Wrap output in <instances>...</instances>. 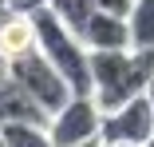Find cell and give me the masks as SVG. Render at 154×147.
<instances>
[{
  "mask_svg": "<svg viewBox=\"0 0 154 147\" xmlns=\"http://www.w3.org/2000/svg\"><path fill=\"white\" fill-rule=\"evenodd\" d=\"M142 147H154V135H150V139H146V143H142Z\"/></svg>",
  "mask_w": 154,
  "mask_h": 147,
  "instance_id": "obj_16",
  "label": "cell"
},
{
  "mask_svg": "<svg viewBox=\"0 0 154 147\" xmlns=\"http://www.w3.org/2000/svg\"><path fill=\"white\" fill-rule=\"evenodd\" d=\"M154 83V52L150 48H119L91 52V96L103 111H115L127 100L142 96Z\"/></svg>",
  "mask_w": 154,
  "mask_h": 147,
  "instance_id": "obj_1",
  "label": "cell"
},
{
  "mask_svg": "<svg viewBox=\"0 0 154 147\" xmlns=\"http://www.w3.org/2000/svg\"><path fill=\"white\" fill-rule=\"evenodd\" d=\"M32 20H36V48L67 76L75 96H91V48L79 40V32H71L51 8L32 12Z\"/></svg>",
  "mask_w": 154,
  "mask_h": 147,
  "instance_id": "obj_2",
  "label": "cell"
},
{
  "mask_svg": "<svg viewBox=\"0 0 154 147\" xmlns=\"http://www.w3.org/2000/svg\"><path fill=\"white\" fill-rule=\"evenodd\" d=\"M0 147H4V139H0Z\"/></svg>",
  "mask_w": 154,
  "mask_h": 147,
  "instance_id": "obj_18",
  "label": "cell"
},
{
  "mask_svg": "<svg viewBox=\"0 0 154 147\" xmlns=\"http://www.w3.org/2000/svg\"><path fill=\"white\" fill-rule=\"evenodd\" d=\"M75 147H99V139H91V143H75Z\"/></svg>",
  "mask_w": 154,
  "mask_h": 147,
  "instance_id": "obj_14",
  "label": "cell"
},
{
  "mask_svg": "<svg viewBox=\"0 0 154 147\" xmlns=\"http://www.w3.org/2000/svg\"><path fill=\"white\" fill-rule=\"evenodd\" d=\"M95 8L99 12H115V16H131L134 0H95Z\"/></svg>",
  "mask_w": 154,
  "mask_h": 147,
  "instance_id": "obj_11",
  "label": "cell"
},
{
  "mask_svg": "<svg viewBox=\"0 0 154 147\" xmlns=\"http://www.w3.org/2000/svg\"><path fill=\"white\" fill-rule=\"evenodd\" d=\"M150 135H154V103H150L146 92L134 96V100H127V103L115 107V111H103V131H99V139L142 147Z\"/></svg>",
  "mask_w": 154,
  "mask_h": 147,
  "instance_id": "obj_5",
  "label": "cell"
},
{
  "mask_svg": "<svg viewBox=\"0 0 154 147\" xmlns=\"http://www.w3.org/2000/svg\"><path fill=\"white\" fill-rule=\"evenodd\" d=\"M79 40L91 52H119V48H131V24L127 16H115V12H91V20L83 24Z\"/></svg>",
  "mask_w": 154,
  "mask_h": 147,
  "instance_id": "obj_6",
  "label": "cell"
},
{
  "mask_svg": "<svg viewBox=\"0 0 154 147\" xmlns=\"http://www.w3.org/2000/svg\"><path fill=\"white\" fill-rule=\"evenodd\" d=\"M8 83H12V60H8L4 52H0V92H4Z\"/></svg>",
  "mask_w": 154,
  "mask_h": 147,
  "instance_id": "obj_12",
  "label": "cell"
},
{
  "mask_svg": "<svg viewBox=\"0 0 154 147\" xmlns=\"http://www.w3.org/2000/svg\"><path fill=\"white\" fill-rule=\"evenodd\" d=\"M146 96H150V103H154V83H150V87H146Z\"/></svg>",
  "mask_w": 154,
  "mask_h": 147,
  "instance_id": "obj_15",
  "label": "cell"
},
{
  "mask_svg": "<svg viewBox=\"0 0 154 147\" xmlns=\"http://www.w3.org/2000/svg\"><path fill=\"white\" fill-rule=\"evenodd\" d=\"M4 147H55L48 123H0Z\"/></svg>",
  "mask_w": 154,
  "mask_h": 147,
  "instance_id": "obj_8",
  "label": "cell"
},
{
  "mask_svg": "<svg viewBox=\"0 0 154 147\" xmlns=\"http://www.w3.org/2000/svg\"><path fill=\"white\" fill-rule=\"evenodd\" d=\"M12 80H16L32 100H40L48 111H59V107L75 96V87L67 83V76L59 72L40 48H32V52H24V56L12 60Z\"/></svg>",
  "mask_w": 154,
  "mask_h": 147,
  "instance_id": "obj_3",
  "label": "cell"
},
{
  "mask_svg": "<svg viewBox=\"0 0 154 147\" xmlns=\"http://www.w3.org/2000/svg\"><path fill=\"white\" fill-rule=\"evenodd\" d=\"M48 8L63 20L71 32H83V24L91 20V12H95V0H48Z\"/></svg>",
  "mask_w": 154,
  "mask_h": 147,
  "instance_id": "obj_10",
  "label": "cell"
},
{
  "mask_svg": "<svg viewBox=\"0 0 154 147\" xmlns=\"http://www.w3.org/2000/svg\"><path fill=\"white\" fill-rule=\"evenodd\" d=\"M99 147H131V143H107V139H99Z\"/></svg>",
  "mask_w": 154,
  "mask_h": 147,
  "instance_id": "obj_13",
  "label": "cell"
},
{
  "mask_svg": "<svg viewBox=\"0 0 154 147\" xmlns=\"http://www.w3.org/2000/svg\"><path fill=\"white\" fill-rule=\"evenodd\" d=\"M48 131L55 139V147H75V143H91L103 131V107L95 103V96H71L59 111H51Z\"/></svg>",
  "mask_w": 154,
  "mask_h": 147,
  "instance_id": "obj_4",
  "label": "cell"
},
{
  "mask_svg": "<svg viewBox=\"0 0 154 147\" xmlns=\"http://www.w3.org/2000/svg\"><path fill=\"white\" fill-rule=\"evenodd\" d=\"M127 24H131V48L154 52V0H134Z\"/></svg>",
  "mask_w": 154,
  "mask_h": 147,
  "instance_id": "obj_9",
  "label": "cell"
},
{
  "mask_svg": "<svg viewBox=\"0 0 154 147\" xmlns=\"http://www.w3.org/2000/svg\"><path fill=\"white\" fill-rule=\"evenodd\" d=\"M0 4H4V8H8V0H0Z\"/></svg>",
  "mask_w": 154,
  "mask_h": 147,
  "instance_id": "obj_17",
  "label": "cell"
},
{
  "mask_svg": "<svg viewBox=\"0 0 154 147\" xmlns=\"http://www.w3.org/2000/svg\"><path fill=\"white\" fill-rule=\"evenodd\" d=\"M48 119H51V111L40 100H32L16 80L0 92V123H48Z\"/></svg>",
  "mask_w": 154,
  "mask_h": 147,
  "instance_id": "obj_7",
  "label": "cell"
}]
</instances>
